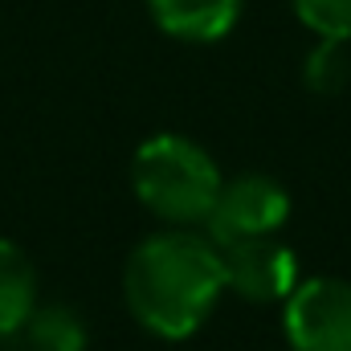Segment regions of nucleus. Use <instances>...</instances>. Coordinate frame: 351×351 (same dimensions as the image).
Returning <instances> with one entry per match:
<instances>
[{"label":"nucleus","mask_w":351,"mask_h":351,"mask_svg":"<svg viewBox=\"0 0 351 351\" xmlns=\"http://www.w3.org/2000/svg\"><path fill=\"white\" fill-rule=\"evenodd\" d=\"M25 335L33 351H86V327L70 306H37Z\"/></svg>","instance_id":"6e6552de"},{"label":"nucleus","mask_w":351,"mask_h":351,"mask_svg":"<svg viewBox=\"0 0 351 351\" xmlns=\"http://www.w3.org/2000/svg\"><path fill=\"white\" fill-rule=\"evenodd\" d=\"M217 250H221V265H225V290H233L245 302H286L290 290L302 282L298 254L278 233L217 245Z\"/></svg>","instance_id":"39448f33"},{"label":"nucleus","mask_w":351,"mask_h":351,"mask_svg":"<svg viewBox=\"0 0 351 351\" xmlns=\"http://www.w3.org/2000/svg\"><path fill=\"white\" fill-rule=\"evenodd\" d=\"M290 221V192L282 180L265 172H241L233 180H221V192L208 213V237L217 245L274 237Z\"/></svg>","instance_id":"7ed1b4c3"},{"label":"nucleus","mask_w":351,"mask_h":351,"mask_svg":"<svg viewBox=\"0 0 351 351\" xmlns=\"http://www.w3.org/2000/svg\"><path fill=\"white\" fill-rule=\"evenodd\" d=\"M306 86L315 94H339L351 78V58H348V41H319L306 58L302 70Z\"/></svg>","instance_id":"1a4fd4ad"},{"label":"nucleus","mask_w":351,"mask_h":351,"mask_svg":"<svg viewBox=\"0 0 351 351\" xmlns=\"http://www.w3.org/2000/svg\"><path fill=\"white\" fill-rule=\"evenodd\" d=\"M33 311H37V269L21 245L0 237V335L25 331Z\"/></svg>","instance_id":"0eeeda50"},{"label":"nucleus","mask_w":351,"mask_h":351,"mask_svg":"<svg viewBox=\"0 0 351 351\" xmlns=\"http://www.w3.org/2000/svg\"><path fill=\"white\" fill-rule=\"evenodd\" d=\"M160 33L188 45H208L233 33L245 0H143Z\"/></svg>","instance_id":"423d86ee"},{"label":"nucleus","mask_w":351,"mask_h":351,"mask_svg":"<svg viewBox=\"0 0 351 351\" xmlns=\"http://www.w3.org/2000/svg\"><path fill=\"white\" fill-rule=\"evenodd\" d=\"M294 16L319 41H351V0H290Z\"/></svg>","instance_id":"9d476101"},{"label":"nucleus","mask_w":351,"mask_h":351,"mask_svg":"<svg viewBox=\"0 0 351 351\" xmlns=\"http://www.w3.org/2000/svg\"><path fill=\"white\" fill-rule=\"evenodd\" d=\"M131 188L156 221L172 229H192L204 225L213 213V200L221 192V168L188 135L160 131L139 143L131 160Z\"/></svg>","instance_id":"f03ea898"},{"label":"nucleus","mask_w":351,"mask_h":351,"mask_svg":"<svg viewBox=\"0 0 351 351\" xmlns=\"http://www.w3.org/2000/svg\"><path fill=\"white\" fill-rule=\"evenodd\" d=\"M225 294L221 250L208 233L160 229L143 237L123 265V298L131 319L156 339L196 335Z\"/></svg>","instance_id":"f257e3e1"},{"label":"nucleus","mask_w":351,"mask_h":351,"mask_svg":"<svg viewBox=\"0 0 351 351\" xmlns=\"http://www.w3.org/2000/svg\"><path fill=\"white\" fill-rule=\"evenodd\" d=\"M282 331L294 351H351V282L302 278L282 302Z\"/></svg>","instance_id":"20e7f679"}]
</instances>
